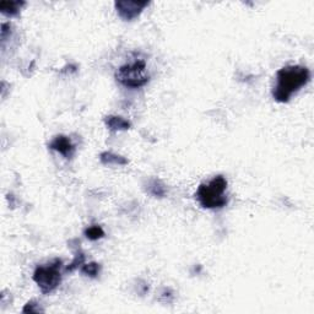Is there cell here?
<instances>
[{
  "label": "cell",
  "mask_w": 314,
  "mask_h": 314,
  "mask_svg": "<svg viewBox=\"0 0 314 314\" xmlns=\"http://www.w3.org/2000/svg\"><path fill=\"white\" fill-rule=\"evenodd\" d=\"M311 80L310 69L302 65H287L276 73V85L273 97L280 103H286L296 92Z\"/></svg>",
  "instance_id": "obj_1"
},
{
  "label": "cell",
  "mask_w": 314,
  "mask_h": 314,
  "mask_svg": "<svg viewBox=\"0 0 314 314\" xmlns=\"http://www.w3.org/2000/svg\"><path fill=\"white\" fill-rule=\"evenodd\" d=\"M226 189L227 179L224 176H216L209 183L200 184L196 193V200L205 209H221L229 202Z\"/></svg>",
  "instance_id": "obj_2"
},
{
  "label": "cell",
  "mask_w": 314,
  "mask_h": 314,
  "mask_svg": "<svg viewBox=\"0 0 314 314\" xmlns=\"http://www.w3.org/2000/svg\"><path fill=\"white\" fill-rule=\"evenodd\" d=\"M62 264V260L54 259L49 264L36 268L34 273V281L39 285L42 293L47 295L53 292L59 286L62 281V273H60Z\"/></svg>",
  "instance_id": "obj_3"
},
{
  "label": "cell",
  "mask_w": 314,
  "mask_h": 314,
  "mask_svg": "<svg viewBox=\"0 0 314 314\" xmlns=\"http://www.w3.org/2000/svg\"><path fill=\"white\" fill-rule=\"evenodd\" d=\"M146 64L143 60H136L131 64L120 67L116 73V78L120 85L128 88H140L149 82L150 78L146 75Z\"/></svg>",
  "instance_id": "obj_4"
},
{
  "label": "cell",
  "mask_w": 314,
  "mask_h": 314,
  "mask_svg": "<svg viewBox=\"0 0 314 314\" xmlns=\"http://www.w3.org/2000/svg\"><path fill=\"white\" fill-rule=\"evenodd\" d=\"M149 5V1H134V0H119L115 6L118 15L124 21H133L143 12Z\"/></svg>",
  "instance_id": "obj_5"
},
{
  "label": "cell",
  "mask_w": 314,
  "mask_h": 314,
  "mask_svg": "<svg viewBox=\"0 0 314 314\" xmlns=\"http://www.w3.org/2000/svg\"><path fill=\"white\" fill-rule=\"evenodd\" d=\"M49 149L62 154L65 158H72L75 154V146L68 136L58 135L49 143Z\"/></svg>",
  "instance_id": "obj_6"
},
{
  "label": "cell",
  "mask_w": 314,
  "mask_h": 314,
  "mask_svg": "<svg viewBox=\"0 0 314 314\" xmlns=\"http://www.w3.org/2000/svg\"><path fill=\"white\" fill-rule=\"evenodd\" d=\"M105 124L107 125L108 129L115 131L128 130L131 126L130 121L121 117H117V116H108V117H106Z\"/></svg>",
  "instance_id": "obj_7"
},
{
  "label": "cell",
  "mask_w": 314,
  "mask_h": 314,
  "mask_svg": "<svg viewBox=\"0 0 314 314\" xmlns=\"http://www.w3.org/2000/svg\"><path fill=\"white\" fill-rule=\"evenodd\" d=\"M25 5V1H1L0 2V11L6 16H16Z\"/></svg>",
  "instance_id": "obj_8"
},
{
  "label": "cell",
  "mask_w": 314,
  "mask_h": 314,
  "mask_svg": "<svg viewBox=\"0 0 314 314\" xmlns=\"http://www.w3.org/2000/svg\"><path fill=\"white\" fill-rule=\"evenodd\" d=\"M100 159L103 164L110 166V164H118V166H125L128 164V159L120 155H116L113 153H102L100 155Z\"/></svg>",
  "instance_id": "obj_9"
},
{
  "label": "cell",
  "mask_w": 314,
  "mask_h": 314,
  "mask_svg": "<svg viewBox=\"0 0 314 314\" xmlns=\"http://www.w3.org/2000/svg\"><path fill=\"white\" fill-rule=\"evenodd\" d=\"M146 191L155 197H163L166 196V186L158 179H151L148 183V189Z\"/></svg>",
  "instance_id": "obj_10"
},
{
  "label": "cell",
  "mask_w": 314,
  "mask_h": 314,
  "mask_svg": "<svg viewBox=\"0 0 314 314\" xmlns=\"http://www.w3.org/2000/svg\"><path fill=\"white\" fill-rule=\"evenodd\" d=\"M85 236L90 240H97L100 239V238L105 237V231H103L102 227L98 226V225H93V226L85 230Z\"/></svg>",
  "instance_id": "obj_11"
},
{
  "label": "cell",
  "mask_w": 314,
  "mask_h": 314,
  "mask_svg": "<svg viewBox=\"0 0 314 314\" xmlns=\"http://www.w3.org/2000/svg\"><path fill=\"white\" fill-rule=\"evenodd\" d=\"M101 272V265L98 263H90V264H83L81 267V273L90 277H96Z\"/></svg>",
  "instance_id": "obj_12"
},
{
  "label": "cell",
  "mask_w": 314,
  "mask_h": 314,
  "mask_svg": "<svg viewBox=\"0 0 314 314\" xmlns=\"http://www.w3.org/2000/svg\"><path fill=\"white\" fill-rule=\"evenodd\" d=\"M85 264V255H83L82 252H78L77 255H75L74 260L72 262V264L69 267L65 268V272L67 273H73L74 270H77L78 267H82Z\"/></svg>",
  "instance_id": "obj_13"
},
{
  "label": "cell",
  "mask_w": 314,
  "mask_h": 314,
  "mask_svg": "<svg viewBox=\"0 0 314 314\" xmlns=\"http://www.w3.org/2000/svg\"><path fill=\"white\" fill-rule=\"evenodd\" d=\"M37 303L36 301H30V302L26 303V306L24 307L22 312L24 313H39V312H43V310H40L39 307H37Z\"/></svg>",
  "instance_id": "obj_14"
}]
</instances>
